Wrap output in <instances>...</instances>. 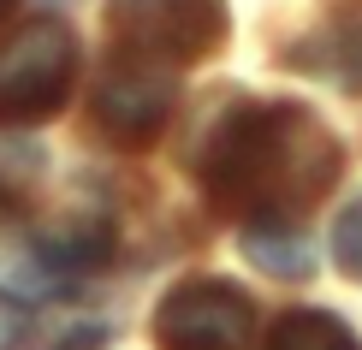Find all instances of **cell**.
<instances>
[{"instance_id": "obj_3", "label": "cell", "mask_w": 362, "mask_h": 350, "mask_svg": "<svg viewBox=\"0 0 362 350\" xmlns=\"http://www.w3.org/2000/svg\"><path fill=\"white\" fill-rule=\"evenodd\" d=\"M107 24L119 30L125 54L155 59V66H190L226 42L220 0H113Z\"/></svg>"}, {"instance_id": "obj_7", "label": "cell", "mask_w": 362, "mask_h": 350, "mask_svg": "<svg viewBox=\"0 0 362 350\" xmlns=\"http://www.w3.org/2000/svg\"><path fill=\"white\" fill-rule=\"evenodd\" d=\"M267 350H356L351 327L327 309H291L285 321L267 332Z\"/></svg>"}, {"instance_id": "obj_2", "label": "cell", "mask_w": 362, "mask_h": 350, "mask_svg": "<svg viewBox=\"0 0 362 350\" xmlns=\"http://www.w3.org/2000/svg\"><path fill=\"white\" fill-rule=\"evenodd\" d=\"M78 78V42L59 24H30L0 48V125H36L66 107Z\"/></svg>"}, {"instance_id": "obj_10", "label": "cell", "mask_w": 362, "mask_h": 350, "mask_svg": "<svg viewBox=\"0 0 362 350\" xmlns=\"http://www.w3.org/2000/svg\"><path fill=\"white\" fill-rule=\"evenodd\" d=\"M12 208H18V196L6 190V178H0V214H12Z\"/></svg>"}, {"instance_id": "obj_4", "label": "cell", "mask_w": 362, "mask_h": 350, "mask_svg": "<svg viewBox=\"0 0 362 350\" xmlns=\"http://www.w3.org/2000/svg\"><path fill=\"white\" fill-rule=\"evenodd\" d=\"M255 303L244 285L185 279L155 309V350H250Z\"/></svg>"}, {"instance_id": "obj_5", "label": "cell", "mask_w": 362, "mask_h": 350, "mask_svg": "<svg viewBox=\"0 0 362 350\" xmlns=\"http://www.w3.org/2000/svg\"><path fill=\"white\" fill-rule=\"evenodd\" d=\"M173 95H178L173 66H155V59L125 54V59H113L107 78L95 83V125L107 131L113 143L143 148V143L160 136V125H167Z\"/></svg>"}, {"instance_id": "obj_6", "label": "cell", "mask_w": 362, "mask_h": 350, "mask_svg": "<svg viewBox=\"0 0 362 350\" xmlns=\"http://www.w3.org/2000/svg\"><path fill=\"white\" fill-rule=\"evenodd\" d=\"M238 243H244V262L267 267L274 279H309V273H315V250L285 220H250Z\"/></svg>"}, {"instance_id": "obj_11", "label": "cell", "mask_w": 362, "mask_h": 350, "mask_svg": "<svg viewBox=\"0 0 362 350\" xmlns=\"http://www.w3.org/2000/svg\"><path fill=\"white\" fill-rule=\"evenodd\" d=\"M6 12H12V0H0V18H6Z\"/></svg>"}, {"instance_id": "obj_8", "label": "cell", "mask_w": 362, "mask_h": 350, "mask_svg": "<svg viewBox=\"0 0 362 350\" xmlns=\"http://www.w3.org/2000/svg\"><path fill=\"white\" fill-rule=\"evenodd\" d=\"M333 262L351 273V279H362V196L344 202V214L333 226Z\"/></svg>"}, {"instance_id": "obj_1", "label": "cell", "mask_w": 362, "mask_h": 350, "mask_svg": "<svg viewBox=\"0 0 362 350\" xmlns=\"http://www.w3.org/2000/svg\"><path fill=\"white\" fill-rule=\"evenodd\" d=\"M339 178V143L297 101H250L232 107L208 136L202 190L214 208L250 220H285L315 208Z\"/></svg>"}, {"instance_id": "obj_9", "label": "cell", "mask_w": 362, "mask_h": 350, "mask_svg": "<svg viewBox=\"0 0 362 350\" xmlns=\"http://www.w3.org/2000/svg\"><path fill=\"white\" fill-rule=\"evenodd\" d=\"M339 78H344V89L362 95V18L339 36Z\"/></svg>"}]
</instances>
